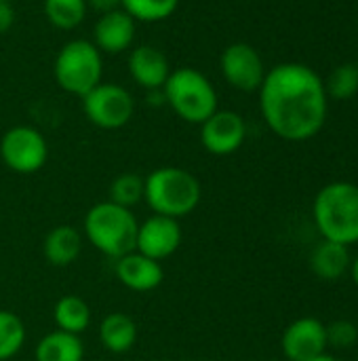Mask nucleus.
Masks as SVG:
<instances>
[{
  "label": "nucleus",
  "mask_w": 358,
  "mask_h": 361,
  "mask_svg": "<svg viewBox=\"0 0 358 361\" xmlns=\"http://www.w3.org/2000/svg\"><path fill=\"white\" fill-rule=\"evenodd\" d=\"M260 108L279 137L306 142L323 129L327 118L325 82L304 63H279L264 76Z\"/></svg>",
  "instance_id": "f257e3e1"
},
{
  "label": "nucleus",
  "mask_w": 358,
  "mask_h": 361,
  "mask_svg": "<svg viewBox=\"0 0 358 361\" xmlns=\"http://www.w3.org/2000/svg\"><path fill=\"white\" fill-rule=\"evenodd\" d=\"M314 224L325 241L358 243V186L352 182H331L319 190L312 203Z\"/></svg>",
  "instance_id": "f03ea898"
},
{
  "label": "nucleus",
  "mask_w": 358,
  "mask_h": 361,
  "mask_svg": "<svg viewBox=\"0 0 358 361\" xmlns=\"http://www.w3.org/2000/svg\"><path fill=\"white\" fill-rule=\"evenodd\" d=\"M200 195V182L181 167H158L143 178V201L158 216L179 220L198 207Z\"/></svg>",
  "instance_id": "7ed1b4c3"
},
{
  "label": "nucleus",
  "mask_w": 358,
  "mask_h": 361,
  "mask_svg": "<svg viewBox=\"0 0 358 361\" xmlns=\"http://www.w3.org/2000/svg\"><path fill=\"white\" fill-rule=\"evenodd\" d=\"M137 228L139 222L135 214L112 201L93 205L84 216V233L89 243L97 252L116 260L135 250Z\"/></svg>",
  "instance_id": "20e7f679"
},
{
  "label": "nucleus",
  "mask_w": 358,
  "mask_h": 361,
  "mask_svg": "<svg viewBox=\"0 0 358 361\" xmlns=\"http://www.w3.org/2000/svg\"><path fill=\"white\" fill-rule=\"evenodd\" d=\"M165 102L173 112L192 125H203L217 110V93L211 80L194 68L171 70L165 87Z\"/></svg>",
  "instance_id": "39448f33"
},
{
  "label": "nucleus",
  "mask_w": 358,
  "mask_h": 361,
  "mask_svg": "<svg viewBox=\"0 0 358 361\" xmlns=\"http://www.w3.org/2000/svg\"><path fill=\"white\" fill-rule=\"evenodd\" d=\"M101 51L91 40H70L65 42L55 57V80L57 85L72 95H87L93 87L101 82L103 59Z\"/></svg>",
  "instance_id": "423d86ee"
},
{
  "label": "nucleus",
  "mask_w": 358,
  "mask_h": 361,
  "mask_svg": "<svg viewBox=\"0 0 358 361\" xmlns=\"http://www.w3.org/2000/svg\"><path fill=\"white\" fill-rule=\"evenodd\" d=\"M80 99L87 118L99 129H108V131L124 127L135 112L133 95L124 87L114 82L101 80Z\"/></svg>",
  "instance_id": "0eeeda50"
},
{
  "label": "nucleus",
  "mask_w": 358,
  "mask_h": 361,
  "mask_svg": "<svg viewBox=\"0 0 358 361\" xmlns=\"http://www.w3.org/2000/svg\"><path fill=\"white\" fill-rule=\"evenodd\" d=\"M0 159L15 173H36L49 159V146L38 129L17 125L2 135Z\"/></svg>",
  "instance_id": "6e6552de"
},
{
  "label": "nucleus",
  "mask_w": 358,
  "mask_h": 361,
  "mask_svg": "<svg viewBox=\"0 0 358 361\" xmlns=\"http://www.w3.org/2000/svg\"><path fill=\"white\" fill-rule=\"evenodd\" d=\"M224 78L241 91H257L264 82L266 70L260 53L247 42H232L224 49L222 59Z\"/></svg>",
  "instance_id": "1a4fd4ad"
},
{
  "label": "nucleus",
  "mask_w": 358,
  "mask_h": 361,
  "mask_svg": "<svg viewBox=\"0 0 358 361\" xmlns=\"http://www.w3.org/2000/svg\"><path fill=\"white\" fill-rule=\"evenodd\" d=\"M247 137V125L238 112L232 110H215L200 125V142L207 152L226 157L236 152Z\"/></svg>",
  "instance_id": "9d476101"
},
{
  "label": "nucleus",
  "mask_w": 358,
  "mask_h": 361,
  "mask_svg": "<svg viewBox=\"0 0 358 361\" xmlns=\"http://www.w3.org/2000/svg\"><path fill=\"white\" fill-rule=\"evenodd\" d=\"M181 245V226L175 218L167 216H150L137 228L135 250L156 262L171 258Z\"/></svg>",
  "instance_id": "9b49d317"
},
{
  "label": "nucleus",
  "mask_w": 358,
  "mask_h": 361,
  "mask_svg": "<svg viewBox=\"0 0 358 361\" xmlns=\"http://www.w3.org/2000/svg\"><path fill=\"white\" fill-rule=\"evenodd\" d=\"M281 347L287 361L314 360L327 349V328L321 319L300 317L285 328Z\"/></svg>",
  "instance_id": "f8f14e48"
},
{
  "label": "nucleus",
  "mask_w": 358,
  "mask_h": 361,
  "mask_svg": "<svg viewBox=\"0 0 358 361\" xmlns=\"http://www.w3.org/2000/svg\"><path fill=\"white\" fill-rule=\"evenodd\" d=\"M135 23L137 21L122 8L103 13L95 23L93 44L108 55H116L131 49L135 40Z\"/></svg>",
  "instance_id": "ddd939ff"
},
{
  "label": "nucleus",
  "mask_w": 358,
  "mask_h": 361,
  "mask_svg": "<svg viewBox=\"0 0 358 361\" xmlns=\"http://www.w3.org/2000/svg\"><path fill=\"white\" fill-rule=\"evenodd\" d=\"M129 74L139 87L148 91H160L171 74V66L160 49L152 44H139L129 53Z\"/></svg>",
  "instance_id": "4468645a"
},
{
  "label": "nucleus",
  "mask_w": 358,
  "mask_h": 361,
  "mask_svg": "<svg viewBox=\"0 0 358 361\" xmlns=\"http://www.w3.org/2000/svg\"><path fill=\"white\" fill-rule=\"evenodd\" d=\"M116 277L127 290L146 294V292H154L162 283L165 271L160 262L133 250L116 260Z\"/></svg>",
  "instance_id": "2eb2a0df"
},
{
  "label": "nucleus",
  "mask_w": 358,
  "mask_h": 361,
  "mask_svg": "<svg viewBox=\"0 0 358 361\" xmlns=\"http://www.w3.org/2000/svg\"><path fill=\"white\" fill-rule=\"evenodd\" d=\"M350 250L342 243L321 241L310 254V269L323 281H338L350 271Z\"/></svg>",
  "instance_id": "dca6fc26"
},
{
  "label": "nucleus",
  "mask_w": 358,
  "mask_h": 361,
  "mask_svg": "<svg viewBox=\"0 0 358 361\" xmlns=\"http://www.w3.org/2000/svg\"><path fill=\"white\" fill-rule=\"evenodd\" d=\"M80 252H82L80 233L65 224L49 231L44 237V243H42L44 260L53 267H70L72 262L78 260Z\"/></svg>",
  "instance_id": "f3484780"
},
{
  "label": "nucleus",
  "mask_w": 358,
  "mask_h": 361,
  "mask_svg": "<svg viewBox=\"0 0 358 361\" xmlns=\"http://www.w3.org/2000/svg\"><path fill=\"white\" fill-rule=\"evenodd\" d=\"M99 341L110 353H127L137 343V324L124 313H110L99 326Z\"/></svg>",
  "instance_id": "a211bd4d"
},
{
  "label": "nucleus",
  "mask_w": 358,
  "mask_h": 361,
  "mask_svg": "<svg viewBox=\"0 0 358 361\" xmlns=\"http://www.w3.org/2000/svg\"><path fill=\"white\" fill-rule=\"evenodd\" d=\"M84 345L80 336L55 330L36 345V361H82Z\"/></svg>",
  "instance_id": "6ab92c4d"
},
{
  "label": "nucleus",
  "mask_w": 358,
  "mask_h": 361,
  "mask_svg": "<svg viewBox=\"0 0 358 361\" xmlns=\"http://www.w3.org/2000/svg\"><path fill=\"white\" fill-rule=\"evenodd\" d=\"M53 319L57 324V330L80 336L91 324V309L87 300H82L80 296L68 294L55 302Z\"/></svg>",
  "instance_id": "aec40b11"
},
{
  "label": "nucleus",
  "mask_w": 358,
  "mask_h": 361,
  "mask_svg": "<svg viewBox=\"0 0 358 361\" xmlns=\"http://www.w3.org/2000/svg\"><path fill=\"white\" fill-rule=\"evenodd\" d=\"M44 15L59 30H74L87 15V0H44Z\"/></svg>",
  "instance_id": "412c9836"
},
{
  "label": "nucleus",
  "mask_w": 358,
  "mask_h": 361,
  "mask_svg": "<svg viewBox=\"0 0 358 361\" xmlns=\"http://www.w3.org/2000/svg\"><path fill=\"white\" fill-rule=\"evenodd\" d=\"M177 4L179 0H122L120 8L127 11L135 21L156 23L169 19L175 13Z\"/></svg>",
  "instance_id": "4be33fe9"
},
{
  "label": "nucleus",
  "mask_w": 358,
  "mask_h": 361,
  "mask_svg": "<svg viewBox=\"0 0 358 361\" xmlns=\"http://www.w3.org/2000/svg\"><path fill=\"white\" fill-rule=\"evenodd\" d=\"M25 343V326L19 315L0 311V361L11 360Z\"/></svg>",
  "instance_id": "5701e85b"
},
{
  "label": "nucleus",
  "mask_w": 358,
  "mask_h": 361,
  "mask_svg": "<svg viewBox=\"0 0 358 361\" xmlns=\"http://www.w3.org/2000/svg\"><path fill=\"white\" fill-rule=\"evenodd\" d=\"M327 97L333 99H350L358 91V66L357 63H342L338 66L329 78L325 80Z\"/></svg>",
  "instance_id": "b1692460"
},
{
  "label": "nucleus",
  "mask_w": 358,
  "mask_h": 361,
  "mask_svg": "<svg viewBox=\"0 0 358 361\" xmlns=\"http://www.w3.org/2000/svg\"><path fill=\"white\" fill-rule=\"evenodd\" d=\"M143 199V178L135 173H120L110 186V201L131 209Z\"/></svg>",
  "instance_id": "393cba45"
},
{
  "label": "nucleus",
  "mask_w": 358,
  "mask_h": 361,
  "mask_svg": "<svg viewBox=\"0 0 358 361\" xmlns=\"http://www.w3.org/2000/svg\"><path fill=\"white\" fill-rule=\"evenodd\" d=\"M327 328V347L350 349L358 343V328L348 319H335Z\"/></svg>",
  "instance_id": "a878e982"
},
{
  "label": "nucleus",
  "mask_w": 358,
  "mask_h": 361,
  "mask_svg": "<svg viewBox=\"0 0 358 361\" xmlns=\"http://www.w3.org/2000/svg\"><path fill=\"white\" fill-rule=\"evenodd\" d=\"M15 23V11L11 2H0V34H6Z\"/></svg>",
  "instance_id": "bb28decb"
},
{
  "label": "nucleus",
  "mask_w": 358,
  "mask_h": 361,
  "mask_svg": "<svg viewBox=\"0 0 358 361\" xmlns=\"http://www.w3.org/2000/svg\"><path fill=\"white\" fill-rule=\"evenodd\" d=\"M120 2L122 0H87V6H91L93 11H97L99 15H103V13H110V11L120 8Z\"/></svg>",
  "instance_id": "cd10ccee"
},
{
  "label": "nucleus",
  "mask_w": 358,
  "mask_h": 361,
  "mask_svg": "<svg viewBox=\"0 0 358 361\" xmlns=\"http://www.w3.org/2000/svg\"><path fill=\"white\" fill-rule=\"evenodd\" d=\"M350 275H352L354 286L358 288V256L357 258H352V262H350Z\"/></svg>",
  "instance_id": "c85d7f7f"
},
{
  "label": "nucleus",
  "mask_w": 358,
  "mask_h": 361,
  "mask_svg": "<svg viewBox=\"0 0 358 361\" xmlns=\"http://www.w3.org/2000/svg\"><path fill=\"white\" fill-rule=\"evenodd\" d=\"M308 361H338L335 357H331V355H327V353H323V355H319V357H314V360H308Z\"/></svg>",
  "instance_id": "c756f323"
},
{
  "label": "nucleus",
  "mask_w": 358,
  "mask_h": 361,
  "mask_svg": "<svg viewBox=\"0 0 358 361\" xmlns=\"http://www.w3.org/2000/svg\"><path fill=\"white\" fill-rule=\"evenodd\" d=\"M0 2H13V0H0Z\"/></svg>",
  "instance_id": "7c9ffc66"
},
{
  "label": "nucleus",
  "mask_w": 358,
  "mask_h": 361,
  "mask_svg": "<svg viewBox=\"0 0 358 361\" xmlns=\"http://www.w3.org/2000/svg\"><path fill=\"white\" fill-rule=\"evenodd\" d=\"M160 361H173V360H160Z\"/></svg>",
  "instance_id": "2f4dec72"
},
{
  "label": "nucleus",
  "mask_w": 358,
  "mask_h": 361,
  "mask_svg": "<svg viewBox=\"0 0 358 361\" xmlns=\"http://www.w3.org/2000/svg\"><path fill=\"white\" fill-rule=\"evenodd\" d=\"M274 361H281V360H274ZM285 361H287V360H285Z\"/></svg>",
  "instance_id": "473e14b6"
},
{
  "label": "nucleus",
  "mask_w": 358,
  "mask_h": 361,
  "mask_svg": "<svg viewBox=\"0 0 358 361\" xmlns=\"http://www.w3.org/2000/svg\"><path fill=\"white\" fill-rule=\"evenodd\" d=\"M357 66H358V59H357Z\"/></svg>",
  "instance_id": "72a5a7b5"
}]
</instances>
